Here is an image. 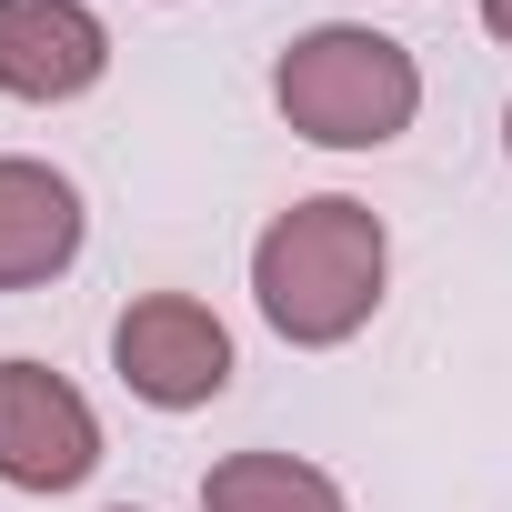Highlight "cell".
Instances as JSON below:
<instances>
[{
    "label": "cell",
    "instance_id": "obj_1",
    "mask_svg": "<svg viewBox=\"0 0 512 512\" xmlns=\"http://www.w3.org/2000/svg\"><path fill=\"white\" fill-rule=\"evenodd\" d=\"M382 282H392V231H382L372 201H342V191L292 201L262 241H251V302H262V322L282 342H302V352L352 342L372 322Z\"/></svg>",
    "mask_w": 512,
    "mask_h": 512
},
{
    "label": "cell",
    "instance_id": "obj_2",
    "mask_svg": "<svg viewBox=\"0 0 512 512\" xmlns=\"http://www.w3.org/2000/svg\"><path fill=\"white\" fill-rule=\"evenodd\" d=\"M272 101H282V121H292L302 141H322V151H382V141L412 131L422 71H412L402 41H382V31H362V21H322V31H302V41L282 51Z\"/></svg>",
    "mask_w": 512,
    "mask_h": 512
},
{
    "label": "cell",
    "instance_id": "obj_3",
    "mask_svg": "<svg viewBox=\"0 0 512 512\" xmlns=\"http://www.w3.org/2000/svg\"><path fill=\"white\" fill-rule=\"evenodd\" d=\"M111 372L151 402V412H201L231 382V332L211 322V302L191 292H141L111 322Z\"/></svg>",
    "mask_w": 512,
    "mask_h": 512
},
{
    "label": "cell",
    "instance_id": "obj_4",
    "mask_svg": "<svg viewBox=\"0 0 512 512\" xmlns=\"http://www.w3.org/2000/svg\"><path fill=\"white\" fill-rule=\"evenodd\" d=\"M91 462H101L91 402L51 362H0V482L71 492V482H91Z\"/></svg>",
    "mask_w": 512,
    "mask_h": 512
},
{
    "label": "cell",
    "instance_id": "obj_5",
    "mask_svg": "<svg viewBox=\"0 0 512 512\" xmlns=\"http://www.w3.org/2000/svg\"><path fill=\"white\" fill-rule=\"evenodd\" d=\"M111 71V31L81 0H0V91L11 101H81Z\"/></svg>",
    "mask_w": 512,
    "mask_h": 512
},
{
    "label": "cell",
    "instance_id": "obj_6",
    "mask_svg": "<svg viewBox=\"0 0 512 512\" xmlns=\"http://www.w3.org/2000/svg\"><path fill=\"white\" fill-rule=\"evenodd\" d=\"M71 251H81V191L51 161H0V292L71 272Z\"/></svg>",
    "mask_w": 512,
    "mask_h": 512
},
{
    "label": "cell",
    "instance_id": "obj_7",
    "mask_svg": "<svg viewBox=\"0 0 512 512\" xmlns=\"http://www.w3.org/2000/svg\"><path fill=\"white\" fill-rule=\"evenodd\" d=\"M201 512H352V502L302 452H231L201 472Z\"/></svg>",
    "mask_w": 512,
    "mask_h": 512
},
{
    "label": "cell",
    "instance_id": "obj_8",
    "mask_svg": "<svg viewBox=\"0 0 512 512\" xmlns=\"http://www.w3.org/2000/svg\"><path fill=\"white\" fill-rule=\"evenodd\" d=\"M482 31H492V41H512V0H482Z\"/></svg>",
    "mask_w": 512,
    "mask_h": 512
},
{
    "label": "cell",
    "instance_id": "obj_9",
    "mask_svg": "<svg viewBox=\"0 0 512 512\" xmlns=\"http://www.w3.org/2000/svg\"><path fill=\"white\" fill-rule=\"evenodd\" d=\"M502 141H512V111H502Z\"/></svg>",
    "mask_w": 512,
    "mask_h": 512
}]
</instances>
